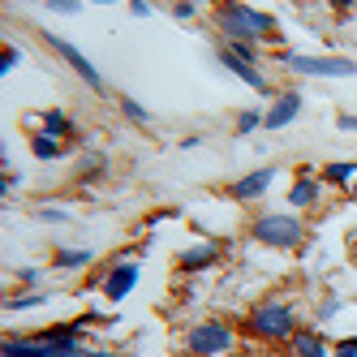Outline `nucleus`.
I'll list each match as a JSON object with an SVG mask.
<instances>
[{"label": "nucleus", "instance_id": "8", "mask_svg": "<svg viewBox=\"0 0 357 357\" xmlns=\"http://www.w3.org/2000/svg\"><path fill=\"white\" fill-rule=\"evenodd\" d=\"M297 112H301V91H280L263 116V130H284V125L297 121Z\"/></svg>", "mask_w": 357, "mask_h": 357}, {"label": "nucleus", "instance_id": "17", "mask_svg": "<svg viewBox=\"0 0 357 357\" xmlns=\"http://www.w3.org/2000/svg\"><path fill=\"white\" fill-rule=\"evenodd\" d=\"M31 155L35 160H43V164H52V160H61L65 151H61V138H47V134H35L31 138Z\"/></svg>", "mask_w": 357, "mask_h": 357}, {"label": "nucleus", "instance_id": "23", "mask_svg": "<svg viewBox=\"0 0 357 357\" xmlns=\"http://www.w3.org/2000/svg\"><path fill=\"white\" fill-rule=\"evenodd\" d=\"M39 220H47V224H65L69 211H65V207H39Z\"/></svg>", "mask_w": 357, "mask_h": 357}, {"label": "nucleus", "instance_id": "15", "mask_svg": "<svg viewBox=\"0 0 357 357\" xmlns=\"http://www.w3.org/2000/svg\"><path fill=\"white\" fill-rule=\"evenodd\" d=\"M357 181V164L353 160H336L323 168V185H353Z\"/></svg>", "mask_w": 357, "mask_h": 357}, {"label": "nucleus", "instance_id": "30", "mask_svg": "<svg viewBox=\"0 0 357 357\" xmlns=\"http://www.w3.org/2000/svg\"><path fill=\"white\" fill-rule=\"evenodd\" d=\"M349 198H353V202H357V181H353V185H349Z\"/></svg>", "mask_w": 357, "mask_h": 357}, {"label": "nucleus", "instance_id": "14", "mask_svg": "<svg viewBox=\"0 0 357 357\" xmlns=\"http://www.w3.org/2000/svg\"><path fill=\"white\" fill-rule=\"evenodd\" d=\"M91 263H95V250H56V259H52L56 271H82Z\"/></svg>", "mask_w": 357, "mask_h": 357}, {"label": "nucleus", "instance_id": "2", "mask_svg": "<svg viewBox=\"0 0 357 357\" xmlns=\"http://www.w3.org/2000/svg\"><path fill=\"white\" fill-rule=\"evenodd\" d=\"M215 26L228 35V43H259L263 35L275 31V17L254 9V5H220L215 9Z\"/></svg>", "mask_w": 357, "mask_h": 357}, {"label": "nucleus", "instance_id": "7", "mask_svg": "<svg viewBox=\"0 0 357 357\" xmlns=\"http://www.w3.org/2000/svg\"><path fill=\"white\" fill-rule=\"evenodd\" d=\"M138 275H142V267H138V263H116V267L104 275V284H99V293H104L108 301H125V297L134 293Z\"/></svg>", "mask_w": 357, "mask_h": 357}, {"label": "nucleus", "instance_id": "11", "mask_svg": "<svg viewBox=\"0 0 357 357\" xmlns=\"http://www.w3.org/2000/svg\"><path fill=\"white\" fill-rule=\"evenodd\" d=\"M215 259H220V241H198V245L176 254V267L181 271H207V267H215Z\"/></svg>", "mask_w": 357, "mask_h": 357}, {"label": "nucleus", "instance_id": "6", "mask_svg": "<svg viewBox=\"0 0 357 357\" xmlns=\"http://www.w3.org/2000/svg\"><path fill=\"white\" fill-rule=\"evenodd\" d=\"M43 39H47V47H52V52H56L61 61H69V69L78 73V78H82L91 91H104V73H99V69H95V65H91V61L78 52V47L69 43V39H61V35H43Z\"/></svg>", "mask_w": 357, "mask_h": 357}, {"label": "nucleus", "instance_id": "24", "mask_svg": "<svg viewBox=\"0 0 357 357\" xmlns=\"http://www.w3.org/2000/svg\"><path fill=\"white\" fill-rule=\"evenodd\" d=\"M172 13L181 17V22H190V17H198V5H190V0H185V5H181V0H176V5H172Z\"/></svg>", "mask_w": 357, "mask_h": 357}, {"label": "nucleus", "instance_id": "9", "mask_svg": "<svg viewBox=\"0 0 357 357\" xmlns=\"http://www.w3.org/2000/svg\"><path fill=\"white\" fill-rule=\"evenodd\" d=\"M289 349H293V357H336V344H327L319 327H297Z\"/></svg>", "mask_w": 357, "mask_h": 357}, {"label": "nucleus", "instance_id": "16", "mask_svg": "<svg viewBox=\"0 0 357 357\" xmlns=\"http://www.w3.org/2000/svg\"><path fill=\"white\" fill-rule=\"evenodd\" d=\"M43 134H47V138H69V134H73V121H69V112H61V108H47V112H43Z\"/></svg>", "mask_w": 357, "mask_h": 357}, {"label": "nucleus", "instance_id": "28", "mask_svg": "<svg viewBox=\"0 0 357 357\" xmlns=\"http://www.w3.org/2000/svg\"><path fill=\"white\" fill-rule=\"evenodd\" d=\"M130 13H138V17H146V13H151V5H146V0H134V5H130Z\"/></svg>", "mask_w": 357, "mask_h": 357}, {"label": "nucleus", "instance_id": "27", "mask_svg": "<svg viewBox=\"0 0 357 357\" xmlns=\"http://www.w3.org/2000/svg\"><path fill=\"white\" fill-rule=\"evenodd\" d=\"M336 130H344V134H353V130H357V116H336Z\"/></svg>", "mask_w": 357, "mask_h": 357}, {"label": "nucleus", "instance_id": "29", "mask_svg": "<svg viewBox=\"0 0 357 357\" xmlns=\"http://www.w3.org/2000/svg\"><path fill=\"white\" fill-rule=\"evenodd\" d=\"M82 357H112V353H108V349H86Z\"/></svg>", "mask_w": 357, "mask_h": 357}, {"label": "nucleus", "instance_id": "26", "mask_svg": "<svg viewBox=\"0 0 357 357\" xmlns=\"http://www.w3.org/2000/svg\"><path fill=\"white\" fill-rule=\"evenodd\" d=\"M336 310H340V301H336V297H331V301H323V310H319V323H327V319L336 314Z\"/></svg>", "mask_w": 357, "mask_h": 357}, {"label": "nucleus", "instance_id": "13", "mask_svg": "<svg viewBox=\"0 0 357 357\" xmlns=\"http://www.w3.org/2000/svg\"><path fill=\"white\" fill-rule=\"evenodd\" d=\"M319 194H323V176L301 172L297 181H293V190H289V207L293 211H305V207H314V202H319Z\"/></svg>", "mask_w": 357, "mask_h": 357}, {"label": "nucleus", "instance_id": "21", "mask_svg": "<svg viewBox=\"0 0 357 357\" xmlns=\"http://www.w3.org/2000/svg\"><path fill=\"white\" fill-rule=\"evenodd\" d=\"M22 65V52H17V47H9V52H5V61H0V78H9V73Z\"/></svg>", "mask_w": 357, "mask_h": 357}, {"label": "nucleus", "instance_id": "18", "mask_svg": "<svg viewBox=\"0 0 357 357\" xmlns=\"http://www.w3.org/2000/svg\"><path fill=\"white\" fill-rule=\"evenodd\" d=\"M121 112H125V116H130L134 125H146V121H151V112H146V108L138 104V99H130V95H125V99H121Z\"/></svg>", "mask_w": 357, "mask_h": 357}, {"label": "nucleus", "instance_id": "1", "mask_svg": "<svg viewBox=\"0 0 357 357\" xmlns=\"http://www.w3.org/2000/svg\"><path fill=\"white\" fill-rule=\"evenodd\" d=\"M245 331L254 340H267V344H284L297 336V314H293V305L289 301H259L254 310L245 314Z\"/></svg>", "mask_w": 357, "mask_h": 357}, {"label": "nucleus", "instance_id": "20", "mask_svg": "<svg viewBox=\"0 0 357 357\" xmlns=\"http://www.w3.org/2000/svg\"><path fill=\"white\" fill-rule=\"evenodd\" d=\"M47 301V293H22V297H9L5 305L9 310H31V305H43Z\"/></svg>", "mask_w": 357, "mask_h": 357}, {"label": "nucleus", "instance_id": "12", "mask_svg": "<svg viewBox=\"0 0 357 357\" xmlns=\"http://www.w3.org/2000/svg\"><path fill=\"white\" fill-rule=\"evenodd\" d=\"M220 65L224 69H233L237 78L245 82V86H254V91H263V95H271V86H267V78L259 73V65H250V61H241L237 52H228V47H220Z\"/></svg>", "mask_w": 357, "mask_h": 357}, {"label": "nucleus", "instance_id": "22", "mask_svg": "<svg viewBox=\"0 0 357 357\" xmlns=\"http://www.w3.org/2000/svg\"><path fill=\"white\" fill-rule=\"evenodd\" d=\"M43 9H52V13H82V5H78V0H47Z\"/></svg>", "mask_w": 357, "mask_h": 357}, {"label": "nucleus", "instance_id": "4", "mask_svg": "<svg viewBox=\"0 0 357 357\" xmlns=\"http://www.w3.org/2000/svg\"><path fill=\"white\" fill-rule=\"evenodd\" d=\"M233 349H237V327L224 323V319L194 323L185 331V353L190 357H228Z\"/></svg>", "mask_w": 357, "mask_h": 357}, {"label": "nucleus", "instance_id": "19", "mask_svg": "<svg viewBox=\"0 0 357 357\" xmlns=\"http://www.w3.org/2000/svg\"><path fill=\"white\" fill-rule=\"evenodd\" d=\"M263 116H267V112H259V108L241 112V121H237V134H241V138H245V134H254V130H259V125H263Z\"/></svg>", "mask_w": 357, "mask_h": 357}, {"label": "nucleus", "instance_id": "25", "mask_svg": "<svg viewBox=\"0 0 357 357\" xmlns=\"http://www.w3.org/2000/svg\"><path fill=\"white\" fill-rule=\"evenodd\" d=\"M336 357H357V336H344V340L336 344Z\"/></svg>", "mask_w": 357, "mask_h": 357}, {"label": "nucleus", "instance_id": "10", "mask_svg": "<svg viewBox=\"0 0 357 357\" xmlns=\"http://www.w3.org/2000/svg\"><path fill=\"white\" fill-rule=\"evenodd\" d=\"M271 181H275V168H254V172H245L241 181L233 185V198L237 202H259L271 190Z\"/></svg>", "mask_w": 357, "mask_h": 357}, {"label": "nucleus", "instance_id": "3", "mask_svg": "<svg viewBox=\"0 0 357 357\" xmlns=\"http://www.w3.org/2000/svg\"><path fill=\"white\" fill-rule=\"evenodd\" d=\"M250 237L267 250H297L305 241V224L293 211H267L250 224Z\"/></svg>", "mask_w": 357, "mask_h": 357}, {"label": "nucleus", "instance_id": "5", "mask_svg": "<svg viewBox=\"0 0 357 357\" xmlns=\"http://www.w3.org/2000/svg\"><path fill=\"white\" fill-rule=\"evenodd\" d=\"M280 65L301 73V78H357V61L349 56H301V52H280Z\"/></svg>", "mask_w": 357, "mask_h": 357}]
</instances>
